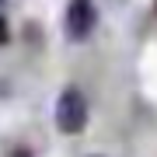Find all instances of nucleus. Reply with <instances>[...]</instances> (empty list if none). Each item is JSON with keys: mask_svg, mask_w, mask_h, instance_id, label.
Instances as JSON below:
<instances>
[{"mask_svg": "<svg viewBox=\"0 0 157 157\" xmlns=\"http://www.w3.org/2000/svg\"><path fill=\"white\" fill-rule=\"evenodd\" d=\"M154 11H157V0H154Z\"/></svg>", "mask_w": 157, "mask_h": 157, "instance_id": "6", "label": "nucleus"}, {"mask_svg": "<svg viewBox=\"0 0 157 157\" xmlns=\"http://www.w3.org/2000/svg\"><path fill=\"white\" fill-rule=\"evenodd\" d=\"M7 42H11V25H7V17L0 14V49H4Z\"/></svg>", "mask_w": 157, "mask_h": 157, "instance_id": "3", "label": "nucleus"}, {"mask_svg": "<svg viewBox=\"0 0 157 157\" xmlns=\"http://www.w3.org/2000/svg\"><path fill=\"white\" fill-rule=\"evenodd\" d=\"M4 4H7V0H0V7H4Z\"/></svg>", "mask_w": 157, "mask_h": 157, "instance_id": "5", "label": "nucleus"}, {"mask_svg": "<svg viewBox=\"0 0 157 157\" xmlns=\"http://www.w3.org/2000/svg\"><path fill=\"white\" fill-rule=\"evenodd\" d=\"M91 119V101L77 84H67L56 94V105H52V122L63 136H80Z\"/></svg>", "mask_w": 157, "mask_h": 157, "instance_id": "1", "label": "nucleus"}, {"mask_svg": "<svg viewBox=\"0 0 157 157\" xmlns=\"http://www.w3.org/2000/svg\"><path fill=\"white\" fill-rule=\"evenodd\" d=\"M7 157H35V154L28 150V147H14V150H11V154H7Z\"/></svg>", "mask_w": 157, "mask_h": 157, "instance_id": "4", "label": "nucleus"}, {"mask_svg": "<svg viewBox=\"0 0 157 157\" xmlns=\"http://www.w3.org/2000/svg\"><path fill=\"white\" fill-rule=\"evenodd\" d=\"M98 28V4L94 0H70L63 7V35L70 42H87Z\"/></svg>", "mask_w": 157, "mask_h": 157, "instance_id": "2", "label": "nucleus"}]
</instances>
